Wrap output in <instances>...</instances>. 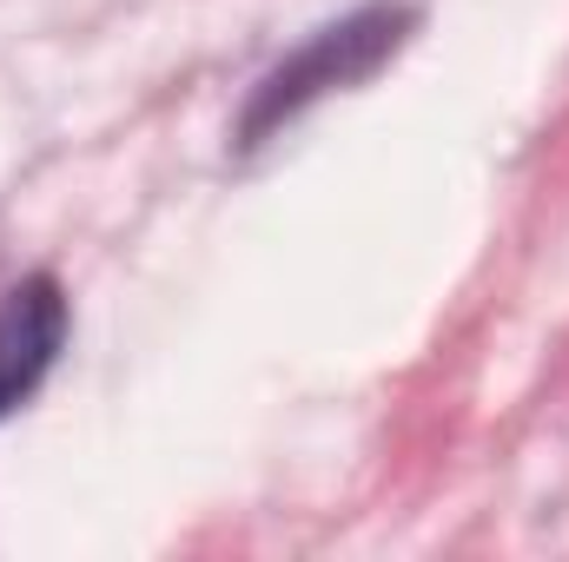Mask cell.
<instances>
[{"instance_id":"obj_2","label":"cell","mask_w":569,"mask_h":562,"mask_svg":"<svg viewBox=\"0 0 569 562\" xmlns=\"http://www.w3.org/2000/svg\"><path fill=\"white\" fill-rule=\"evenodd\" d=\"M67 291L53 272H27L0 291V418H13L67 351Z\"/></svg>"},{"instance_id":"obj_1","label":"cell","mask_w":569,"mask_h":562,"mask_svg":"<svg viewBox=\"0 0 569 562\" xmlns=\"http://www.w3.org/2000/svg\"><path fill=\"white\" fill-rule=\"evenodd\" d=\"M411 27H418V7H411V0H371V7H358V13H345V20H331V27H318V33H305L279 67L246 93V107H239V152L266 145L279 127H291L305 107H318L325 93H345V87L371 80V73L411 40Z\"/></svg>"}]
</instances>
